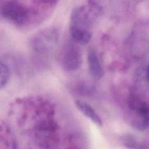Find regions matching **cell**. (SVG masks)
Masks as SVG:
<instances>
[{"label":"cell","mask_w":149,"mask_h":149,"mask_svg":"<svg viewBox=\"0 0 149 149\" xmlns=\"http://www.w3.org/2000/svg\"><path fill=\"white\" fill-rule=\"evenodd\" d=\"M59 35V31L56 27L45 28L32 37L30 41V47L36 54H47L55 47Z\"/></svg>","instance_id":"277c9868"},{"label":"cell","mask_w":149,"mask_h":149,"mask_svg":"<svg viewBox=\"0 0 149 149\" xmlns=\"http://www.w3.org/2000/svg\"><path fill=\"white\" fill-rule=\"evenodd\" d=\"M0 88L1 90L8 85L10 78V70L8 65L2 61L0 63Z\"/></svg>","instance_id":"8fae6325"},{"label":"cell","mask_w":149,"mask_h":149,"mask_svg":"<svg viewBox=\"0 0 149 149\" xmlns=\"http://www.w3.org/2000/svg\"><path fill=\"white\" fill-rule=\"evenodd\" d=\"M57 1H1V17L18 27L40 23L55 8Z\"/></svg>","instance_id":"6da1fadb"},{"label":"cell","mask_w":149,"mask_h":149,"mask_svg":"<svg viewBox=\"0 0 149 149\" xmlns=\"http://www.w3.org/2000/svg\"><path fill=\"white\" fill-rule=\"evenodd\" d=\"M102 9L101 4L95 1H88L74 8L70 13L69 26L91 30L102 15Z\"/></svg>","instance_id":"7a4b0ae2"},{"label":"cell","mask_w":149,"mask_h":149,"mask_svg":"<svg viewBox=\"0 0 149 149\" xmlns=\"http://www.w3.org/2000/svg\"><path fill=\"white\" fill-rule=\"evenodd\" d=\"M134 90L143 95L142 93H148V66L142 65L138 67L134 72Z\"/></svg>","instance_id":"52a82bcc"},{"label":"cell","mask_w":149,"mask_h":149,"mask_svg":"<svg viewBox=\"0 0 149 149\" xmlns=\"http://www.w3.org/2000/svg\"><path fill=\"white\" fill-rule=\"evenodd\" d=\"M87 62L90 75L95 79H101L104 75V70L96 50L90 48L87 53Z\"/></svg>","instance_id":"8992f818"},{"label":"cell","mask_w":149,"mask_h":149,"mask_svg":"<svg viewBox=\"0 0 149 149\" xmlns=\"http://www.w3.org/2000/svg\"><path fill=\"white\" fill-rule=\"evenodd\" d=\"M127 105L132 112L130 120L132 127L139 132H143L148 127V105L147 101L143 95L134 90L132 91L127 98Z\"/></svg>","instance_id":"3957f363"},{"label":"cell","mask_w":149,"mask_h":149,"mask_svg":"<svg viewBox=\"0 0 149 149\" xmlns=\"http://www.w3.org/2000/svg\"><path fill=\"white\" fill-rule=\"evenodd\" d=\"M75 105L76 108L87 118L98 126L102 125V121L96 111L86 102L81 100H76Z\"/></svg>","instance_id":"ba28073f"},{"label":"cell","mask_w":149,"mask_h":149,"mask_svg":"<svg viewBox=\"0 0 149 149\" xmlns=\"http://www.w3.org/2000/svg\"><path fill=\"white\" fill-rule=\"evenodd\" d=\"M123 145L129 148H146V144L144 142L139 140L136 137L131 134H126L122 138Z\"/></svg>","instance_id":"30bf717a"},{"label":"cell","mask_w":149,"mask_h":149,"mask_svg":"<svg viewBox=\"0 0 149 149\" xmlns=\"http://www.w3.org/2000/svg\"><path fill=\"white\" fill-rule=\"evenodd\" d=\"M82 61V53L77 43L73 41L65 44L59 55L60 64L64 70L68 72L77 70L81 66Z\"/></svg>","instance_id":"5b68a950"},{"label":"cell","mask_w":149,"mask_h":149,"mask_svg":"<svg viewBox=\"0 0 149 149\" xmlns=\"http://www.w3.org/2000/svg\"><path fill=\"white\" fill-rule=\"evenodd\" d=\"M69 33L72 40L77 44H87L91 40L93 34L91 30L81 29L69 26Z\"/></svg>","instance_id":"9c48e42d"},{"label":"cell","mask_w":149,"mask_h":149,"mask_svg":"<svg viewBox=\"0 0 149 149\" xmlns=\"http://www.w3.org/2000/svg\"><path fill=\"white\" fill-rule=\"evenodd\" d=\"M87 84L88 83H86L84 82V83L83 82L81 83H78L76 87V89L77 91L83 94H88V93H90L93 90V88H94V87L91 85H89Z\"/></svg>","instance_id":"7c38bea8"}]
</instances>
